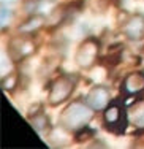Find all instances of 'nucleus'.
<instances>
[{"mask_svg":"<svg viewBox=\"0 0 144 149\" xmlns=\"http://www.w3.org/2000/svg\"><path fill=\"white\" fill-rule=\"evenodd\" d=\"M125 108L124 100H114L103 109V124L108 132L120 135L127 130L130 119Z\"/></svg>","mask_w":144,"mask_h":149,"instance_id":"nucleus-2","label":"nucleus"},{"mask_svg":"<svg viewBox=\"0 0 144 149\" xmlns=\"http://www.w3.org/2000/svg\"><path fill=\"white\" fill-rule=\"evenodd\" d=\"M84 100L89 103V106L93 111H103L108 105L111 103V97H109V91L105 86H93L89 91V94L86 95Z\"/></svg>","mask_w":144,"mask_h":149,"instance_id":"nucleus-8","label":"nucleus"},{"mask_svg":"<svg viewBox=\"0 0 144 149\" xmlns=\"http://www.w3.org/2000/svg\"><path fill=\"white\" fill-rule=\"evenodd\" d=\"M35 49H37V43H35L32 33L15 37L8 41V54L13 62H21L26 57L32 56Z\"/></svg>","mask_w":144,"mask_h":149,"instance_id":"nucleus-5","label":"nucleus"},{"mask_svg":"<svg viewBox=\"0 0 144 149\" xmlns=\"http://www.w3.org/2000/svg\"><path fill=\"white\" fill-rule=\"evenodd\" d=\"M93 116V109L89 106L86 100H76L71 102L66 108L62 111L59 124L62 129L68 130V132H78L79 129L86 127L89 124V120Z\"/></svg>","mask_w":144,"mask_h":149,"instance_id":"nucleus-1","label":"nucleus"},{"mask_svg":"<svg viewBox=\"0 0 144 149\" xmlns=\"http://www.w3.org/2000/svg\"><path fill=\"white\" fill-rule=\"evenodd\" d=\"M10 17H11V11H10L8 8H5V5H3V6H2V19H0L2 27H5L6 24L10 22Z\"/></svg>","mask_w":144,"mask_h":149,"instance_id":"nucleus-14","label":"nucleus"},{"mask_svg":"<svg viewBox=\"0 0 144 149\" xmlns=\"http://www.w3.org/2000/svg\"><path fill=\"white\" fill-rule=\"evenodd\" d=\"M122 33L132 41H139L144 38V15L143 13H133L127 16L122 22Z\"/></svg>","mask_w":144,"mask_h":149,"instance_id":"nucleus-6","label":"nucleus"},{"mask_svg":"<svg viewBox=\"0 0 144 149\" xmlns=\"http://www.w3.org/2000/svg\"><path fill=\"white\" fill-rule=\"evenodd\" d=\"M17 83H19V76H17L16 73H11V74H8L6 78H3L2 87L5 91H13V89H16Z\"/></svg>","mask_w":144,"mask_h":149,"instance_id":"nucleus-13","label":"nucleus"},{"mask_svg":"<svg viewBox=\"0 0 144 149\" xmlns=\"http://www.w3.org/2000/svg\"><path fill=\"white\" fill-rule=\"evenodd\" d=\"M76 83H78V79L73 74H60V76H57L52 81L51 87H49V94H48L49 105L57 106L66 102L70 98V95L75 92Z\"/></svg>","mask_w":144,"mask_h":149,"instance_id":"nucleus-3","label":"nucleus"},{"mask_svg":"<svg viewBox=\"0 0 144 149\" xmlns=\"http://www.w3.org/2000/svg\"><path fill=\"white\" fill-rule=\"evenodd\" d=\"M44 22H46V17L41 16V15H35L33 13V15H30L29 21H26V22L19 27V30L24 32V33H32V32H35L38 27L43 26Z\"/></svg>","mask_w":144,"mask_h":149,"instance_id":"nucleus-10","label":"nucleus"},{"mask_svg":"<svg viewBox=\"0 0 144 149\" xmlns=\"http://www.w3.org/2000/svg\"><path fill=\"white\" fill-rule=\"evenodd\" d=\"M130 120L133 125L138 129H144V105H136L133 108L132 114H130Z\"/></svg>","mask_w":144,"mask_h":149,"instance_id":"nucleus-11","label":"nucleus"},{"mask_svg":"<svg viewBox=\"0 0 144 149\" xmlns=\"http://www.w3.org/2000/svg\"><path fill=\"white\" fill-rule=\"evenodd\" d=\"M98 56H100V41L97 38L90 37V38H86L78 46V51L75 54V62L82 70H87L95 65Z\"/></svg>","mask_w":144,"mask_h":149,"instance_id":"nucleus-4","label":"nucleus"},{"mask_svg":"<svg viewBox=\"0 0 144 149\" xmlns=\"http://www.w3.org/2000/svg\"><path fill=\"white\" fill-rule=\"evenodd\" d=\"M30 124L35 130H37L40 135H44L51 130V124H49L48 116L44 114L43 111H38V113H32L30 116Z\"/></svg>","mask_w":144,"mask_h":149,"instance_id":"nucleus-9","label":"nucleus"},{"mask_svg":"<svg viewBox=\"0 0 144 149\" xmlns=\"http://www.w3.org/2000/svg\"><path fill=\"white\" fill-rule=\"evenodd\" d=\"M120 91L124 97H143L144 94V72L128 73L122 81Z\"/></svg>","mask_w":144,"mask_h":149,"instance_id":"nucleus-7","label":"nucleus"},{"mask_svg":"<svg viewBox=\"0 0 144 149\" xmlns=\"http://www.w3.org/2000/svg\"><path fill=\"white\" fill-rule=\"evenodd\" d=\"M95 132H93L92 129H89V127H82V129H79L78 132H75V140L81 143V141H87V140H92Z\"/></svg>","mask_w":144,"mask_h":149,"instance_id":"nucleus-12","label":"nucleus"},{"mask_svg":"<svg viewBox=\"0 0 144 149\" xmlns=\"http://www.w3.org/2000/svg\"><path fill=\"white\" fill-rule=\"evenodd\" d=\"M3 3H15V2H17V0H2Z\"/></svg>","mask_w":144,"mask_h":149,"instance_id":"nucleus-15","label":"nucleus"}]
</instances>
